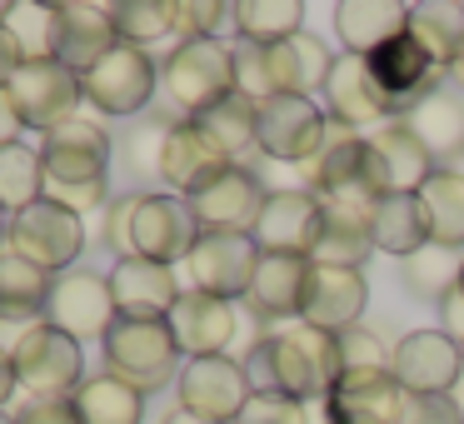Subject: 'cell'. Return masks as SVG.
<instances>
[{
	"label": "cell",
	"instance_id": "5b68a950",
	"mask_svg": "<svg viewBox=\"0 0 464 424\" xmlns=\"http://www.w3.org/2000/svg\"><path fill=\"white\" fill-rule=\"evenodd\" d=\"M15 380L31 400H75V390L85 384V354L81 340L51 330V324H25L11 340Z\"/></svg>",
	"mask_w": 464,
	"mask_h": 424
},
{
	"label": "cell",
	"instance_id": "6f0895ef",
	"mask_svg": "<svg viewBox=\"0 0 464 424\" xmlns=\"http://www.w3.org/2000/svg\"><path fill=\"white\" fill-rule=\"evenodd\" d=\"M5 15H11V5H5V0H0V25H5Z\"/></svg>",
	"mask_w": 464,
	"mask_h": 424
},
{
	"label": "cell",
	"instance_id": "ee69618b",
	"mask_svg": "<svg viewBox=\"0 0 464 424\" xmlns=\"http://www.w3.org/2000/svg\"><path fill=\"white\" fill-rule=\"evenodd\" d=\"M400 424H464V404L454 394H404Z\"/></svg>",
	"mask_w": 464,
	"mask_h": 424
},
{
	"label": "cell",
	"instance_id": "f35d334b",
	"mask_svg": "<svg viewBox=\"0 0 464 424\" xmlns=\"http://www.w3.org/2000/svg\"><path fill=\"white\" fill-rule=\"evenodd\" d=\"M459 265L464 260H454V250L424 245V250H414L410 260L400 265V280L410 284V294H420V300H430V304H444L454 294V284H459Z\"/></svg>",
	"mask_w": 464,
	"mask_h": 424
},
{
	"label": "cell",
	"instance_id": "cb8c5ba5",
	"mask_svg": "<svg viewBox=\"0 0 464 424\" xmlns=\"http://www.w3.org/2000/svg\"><path fill=\"white\" fill-rule=\"evenodd\" d=\"M170 334L185 360L225 354V344L235 340V304L215 300V294H200V290H185L180 304L170 310Z\"/></svg>",
	"mask_w": 464,
	"mask_h": 424
},
{
	"label": "cell",
	"instance_id": "7402d4cb",
	"mask_svg": "<svg viewBox=\"0 0 464 424\" xmlns=\"http://www.w3.org/2000/svg\"><path fill=\"white\" fill-rule=\"evenodd\" d=\"M364 140H370V155H374V170H380L384 195H420V185L440 170V160L424 150V140L404 120L374 125Z\"/></svg>",
	"mask_w": 464,
	"mask_h": 424
},
{
	"label": "cell",
	"instance_id": "8fae6325",
	"mask_svg": "<svg viewBox=\"0 0 464 424\" xmlns=\"http://www.w3.org/2000/svg\"><path fill=\"white\" fill-rule=\"evenodd\" d=\"M250 235L265 255H300V260H310L324 235V200L314 190H304V185L270 190Z\"/></svg>",
	"mask_w": 464,
	"mask_h": 424
},
{
	"label": "cell",
	"instance_id": "d4e9b609",
	"mask_svg": "<svg viewBox=\"0 0 464 424\" xmlns=\"http://www.w3.org/2000/svg\"><path fill=\"white\" fill-rule=\"evenodd\" d=\"M334 35H340L344 55L370 61L390 41L410 35V5H400V0H340L334 5Z\"/></svg>",
	"mask_w": 464,
	"mask_h": 424
},
{
	"label": "cell",
	"instance_id": "277c9868",
	"mask_svg": "<svg viewBox=\"0 0 464 424\" xmlns=\"http://www.w3.org/2000/svg\"><path fill=\"white\" fill-rule=\"evenodd\" d=\"M101 350L105 370L135 384L140 394H155L160 384L180 380V344L170 334V320H115Z\"/></svg>",
	"mask_w": 464,
	"mask_h": 424
},
{
	"label": "cell",
	"instance_id": "d6986e66",
	"mask_svg": "<svg viewBox=\"0 0 464 424\" xmlns=\"http://www.w3.org/2000/svg\"><path fill=\"white\" fill-rule=\"evenodd\" d=\"M180 294L185 290L175 280V265L140 260V255L111 265V300L121 320H170Z\"/></svg>",
	"mask_w": 464,
	"mask_h": 424
},
{
	"label": "cell",
	"instance_id": "4dcf8cb0",
	"mask_svg": "<svg viewBox=\"0 0 464 424\" xmlns=\"http://www.w3.org/2000/svg\"><path fill=\"white\" fill-rule=\"evenodd\" d=\"M71 404L81 414V424H140L145 419V394L111 370L85 374V384L75 390Z\"/></svg>",
	"mask_w": 464,
	"mask_h": 424
},
{
	"label": "cell",
	"instance_id": "8992f818",
	"mask_svg": "<svg viewBox=\"0 0 464 424\" xmlns=\"http://www.w3.org/2000/svg\"><path fill=\"white\" fill-rule=\"evenodd\" d=\"M5 250H15L31 265H41L45 275H65V270H75V260H81V250H85V220L45 195V200H35L31 210H21L11 220Z\"/></svg>",
	"mask_w": 464,
	"mask_h": 424
},
{
	"label": "cell",
	"instance_id": "e575fe53",
	"mask_svg": "<svg viewBox=\"0 0 464 424\" xmlns=\"http://www.w3.org/2000/svg\"><path fill=\"white\" fill-rule=\"evenodd\" d=\"M304 31L300 0H235V35L250 45H280Z\"/></svg>",
	"mask_w": 464,
	"mask_h": 424
},
{
	"label": "cell",
	"instance_id": "ffe728a7",
	"mask_svg": "<svg viewBox=\"0 0 464 424\" xmlns=\"http://www.w3.org/2000/svg\"><path fill=\"white\" fill-rule=\"evenodd\" d=\"M364 304H370V284L364 270H340V265H314L310 270V290H304V310L300 324L324 334H344L360 324Z\"/></svg>",
	"mask_w": 464,
	"mask_h": 424
},
{
	"label": "cell",
	"instance_id": "f6af8a7d",
	"mask_svg": "<svg viewBox=\"0 0 464 424\" xmlns=\"http://www.w3.org/2000/svg\"><path fill=\"white\" fill-rule=\"evenodd\" d=\"M235 424H310V414L290 394H250V404L240 410Z\"/></svg>",
	"mask_w": 464,
	"mask_h": 424
},
{
	"label": "cell",
	"instance_id": "b9f144b4",
	"mask_svg": "<svg viewBox=\"0 0 464 424\" xmlns=\"http://www.w3.org/2000/svg\"><path fill=\"white\" fill-rule=\"evenodd\" d=\"M235 31V5L225 0H180V41L200 35V41H220V31Z\"/></svg>",
	"mask_w": 464,
	"mask_h": 424
},
{
	"label": "cell",
	"instance_id": "f546056e",
	"mask_svg": "<svg viewBox=\"0 0 464 424\" xmlns=\"http://www.w3.org/2000/svg\"><path fill=\"white\" fill-rule=\"evenodd\" d=\"M370 240L374 250L394 255V260H410L414 250L430 245V220H424L420 195H380L370 215Z\"/></svg>",
	"mask_w": 464,
	"mask_h": 424
},
{
	"label": "cell",
	"instance_id": "d590c367",
	"mask_svg": "<svg viewBox=\"0 0 464 424\" xmlns=\"http://www.w3.org/2000/svg\"><path fill=\"white\" fill-rule=\"evenodd\" d=\"M404 125L420 135L424 150H430L434 160H440V155L464 150V101H454V95L434 91L430 101H420L410 115H404Z\"/></svg>",
	"mask_w": 464,
	"mask_h": 424
},
{
	"label": "cell",
	"instance_id": "6da1fadb",
	"mask_svg": "<svg viewBox=\"0 0 464 424\" xmlns=\"http://www.w3.org/2000/svg\"><path fill=\"white\" fill-rule=\"evenodd\" d=\"M245 374H250L255 394H290V400H324L330 384L344 374L340 364V334L310 330V324H290L280 334H265L245 354Z\"/></svg>",
	"mask_w": 464,
	"mask_h": 424
},
{
	"label": "cell",
	"instance_id": "4316f807",
	"mask_svg": "<svg viewBox=\"0 0 464 424\" xmlns=\"http://www.w3.org/2000/svg\"><path fill=\"white\" fill-rule=\"evenodd\" d=\"M265 55H270V81H275V95H314L324 91V81H330V45L320 41V35L300 31L290 35V41L280 45H265Z\"/></svg>",
	"mask_w": 464,
	"mask_h": 424
},
{
	"label": "cell",
	"instance_id": "f1b7e54d",
	"mask_svg": "<svg viewBox=\"0 0 464 424\" xmlns=\"http://www.w3.org/2000/svg\"><path fill=\"white\" fill-rule=\"evenodd\" d=\"M51 280L41 265L21 260L15 250L0 245V324H41L45 320V300H51Z\"/></svg>",
	"mask_w": 464,
	"mask_h": 424
},
{
	"label": "cell",
	"instance_id": "836d02e7",
	"mask_svg": "<svg viewBox=\"0 0 464 424\" xmlns=\"http://www.w3.org/2000/svg\"><path fill=\"white\" fill-rule=\"evenodd\" d=\"M35 200H45V160L41 145H5L0 150V215L15 220L21 210H31Z\"/></svg>",
	"mask_w": 464,
	"mask_h": 424
},
{
	"label": "cell",
	"instance_id": "91938a15",
	"mask_svg": "<svg viewBox=\"0 0 464 424\" xmlns=\"http://www.w3.org/2000/svg\"><path fill=\"white\" fill-rule=\"evenodd\" d=\"M459 350H464V344H459Z\"/></svg>",
	"mask_w": 464,
	"mask_h": 424
},
{
	"label": "cell",
	"instance_id": "9f6ffc18",
	"mask_svg": "<svg viewBox=\"0 0 464 424\" xmlns=\"http://www.w3.org/2000/svg\"><path fill=\"white\" fill-rule=\"evenodd\" d=\"M0 424H15V414H11V410H0Z\"/></svg>",
	"mask_w": 464,
	"mask_h": 424
},
{
	"label": "cell",
	"instance_id": "ab89813d",
	"mask_svg": "<svg viewBox=\"0 0 464 424\" xmlns=\"http://www.w3.org/2000/svg\"><path fill=\"white\" fill-rule=\"evenodd\" d=\"M255 111H260V105L245 101V95L235 91L230 101H220L215 111H205L200 125L210 130V140L220 145V150L240 155V150H250V145H255Z\"/></svg>",
	"mask_w": 464,
	"mask_h": 424
},
{
	"label": "cell",
	"instance_id": "484cf974",
	"mask_svg": "<svg viewBox=\"0 0 464 424\" xmlns=\"http://www.w3.org/2000/svg\"><path fill=\"white\" fill-rule=\"evenodd\" d=\"M310 270H314V260H300V255H260V270H255L245 300L255 304L260 320H290V314L304 310Z\"/></svg>",
	"mask_w": 464,
	"mask_h": 424
},
{
	"label": "cell",
	"instance_id": "44dd1931",
	"mask_svg": "<svg viewBox=\"0 0 464 424\" xmlns=\"http://www.w3.org/2000/svg\"><path fill=\"white\" fill-rule=\"evenodd\" d=\"M370 75H374V85H380L390 115H400V111H414L420 101H430L434 81L444 75V65L430 61L410 35H400V41H390L384 51L370 55Z\"/></svg>",
	"mask_w": 464,
	"mask_h": 424
},
{
	"label": "cell",
	"instance_id": "e0dca14e",
	"mask_svg": "<svg viewBox=\"0 0 464 424\" xmlns=\"http://www.w3.org/2000/svg\"><path fill=\"white\" fill-rule=\"evenodd\" d=\"M230 165H235V155L220 150L200 120H180L175 115L170 135H165V150H160V185H170V195L190 200L195 190H205Z\"/></svg>",
	"mask_w": 464,
	"mask_h": 424
},
{
	"label": "cell",
	"instance_id": "9a60e30c",
	"mask_svg": "<svg viewBox=\"0 0 464 424\" xmlns=\"http://www.w3.org/2000/svg\"><path fill=\"white\" fill-rule=\"evenodd\" d=\"M390 354V374L404 394H454L464 374V350L444 330H410Z\"/></svg>",
	"mask_w": 464,
	"mask_h": 424
},
{
	"label": "cell",
	"instance_id": "3957f363",
	"mask_svg": "<svg viewBox=\"0 0 464 424\" xmlns=\"http://www.w3.org/2000/svg\"><path fill=\"white\" fill-rule=\"evenodd\" d=\"M81 91H85V105H91L95 115H115V120L145 115L155 101V91H160V61H155L150 51H140V45L115 41L111 51L81 75Z\"/></svg>",
	"mask_w": 464,
	"mask_h": 424
},
{
	"label": "cell",
	"instance_id": "c3c4849f",
	"mask_svg": "<svg viewBox=\"0 0 464 424\" xmlns=\"http://www.w3.org/2000/svg\"><path fill=\"white\" fill-rule=\"evenodd\" d=\"M21 65H25L21 45H15V35L5 31V25H0V91H5V85L15 81V71H21Z\"/></svg>",
	"mask_w": 464,
	"mask_h": 424
},
{
	"label": "cell",
	"instance_id": "30bf717a",
	"mask_svg": "<svg viewBox=\"0 0 464 424\" xmlns=\"http://www.w3.org/2000/svg\"><path fill=\"white\" fill-rule=\"evenodd\" d=\"M200 235L205 230L190 215V200H180V195H170V190L135 195V205H130V255L175 265L195 250Z\"/></svg>",
	"mask_w": 464,
	"mask_h": 424
},
{
	"label": "cell",
	"instance_id": "bcb514c9",
	"mask_svg": "<svg viewBox=\"0 0 464 424\" xmlns=\"http://www.w3.org/2000/svg\"><path fill=\"white\" fill-rule=\"evenodd\" d=\"M130 205H135V195H115L111 210H105V235L101 240L115 250V260H130Z\"/></svg>",
	"mask_w": 464,
	"mask_h": 424
},
{
	"label": "cell",
	"instance_id": "60d3db41",
	"mask_svg": "<svg viewBox=\"0 0 464 424\" xmlns=\"http://www.w3.org/2000/svg\"><path fill=\"white\" fill-rule=\"evenodd\" d=\"M170 125L175 120H140V125H135V135L125 140V165H130V175L140 185L160 180V150H165Z\"/></svg>",
	"mask_w": 464,
	"mask_h": 424
},
{
	"label": "cell",
	"instance_id": "52a82bcc",
	"mask_svg": "<svg viewBox=\"0 0 464 424\" xmlns=\"http://www.w3.org/2000/svg\"><path fill=\"white\" fill-rule=\"evenodd\" d=\"M5 95H11L21 125L35 135H51V130H61V125H71L85 105L81 75L61 61H25L21 71H15V81L5 85Z\"/></svg>",
	"mask_w": 464,
	"mask_h": 424
},
{
	"label": "cell",
	"instance_id": "4fadbf2b",
	"mask_svg": "<svg viewBox=\"0 0 464 424\" xmlns=\"http://www.w3.org/2000/svg\"><path fill=\"white\" fill-rule=\"evenodd\" d=\"M260 245L255 235H200L195 250L185 255V270H190V290L215 294V300H245L250 280L260 270Z\"/></svg>",
	"mask_w": 464,
	"mask_h": 424
},
{
	"label": "cell",
	"instance_id": "8d00e7d4",
	"mask_svg": "<svg viewBox=\"0 0 464 424\" xmlns=\"http://www.w3.org/2000/svg\"><path fill=\"white\" fill-rule=\"evenodd\" d=\"M111 25L125 45L150 51L155 41L180 31V5L175 0H121V5H111Z\"/></svg>",
	"mask_w": 464,
	"mask_h": 424
},
{
	"label": "cell",
	"instance_id": "9c48e42d",
	"mask_svg": "<svg viewBox=\"0 0 464 424\" xmlns=\"http://www.w3.org/2000/svg\"><path fill=\"white\" fill-rule=\"evenodd\" d=\"M115 320L121 314H115V300H111V275L75 265V270L51 280V300H45V324L51 330L85 344V340H105Z\"/></svg>",
	"mask_w": 464,
	"mask_h": 424
},
{
	"label": "cell",
	"instance_id": "681fc988",
	"mask_svg": "<svg viewBox=\"0 0 464 424\" xmlns=\"http://www.w3.org/2000/svg\"><path fill=\"white\" fill-rule=\"evenodd\" d=\"M21 135H25V125H21V115H15V105H11V95L0 91V150H5V145H21Z\"/></svg>",
	"mask_w": 464,
	"mask_h": 424
},
{
	"label": "cell",
	"instance_id": "11a10c76",
	"mask_svg": "<svg viewBox=\"0 0 464 424\" xmlns=\"http://www.w3.org/2000/svg\"><path fill=\"white\" fill-rule=\"evenodd\" d=\"M5 230H11V220H5V215H0V245H5Z\"/></svg>",
	"mask_w": 464,
	"mask_h": 424
},
{
	"label": "cell",
	"instance_id": "74e56055",
	"mask_svg": "<svg viewBox=\"0 0 464 424\" xmlns=\"http://www.w3.org/2000/svg\"><path fill=\"white\" fill-rule=\"evenodd\" d=\"M5 31L15 35L25 61H55V45H61V5L15 0L11 15H5Z\"/></svg>",
	"mask_w": 464,
	"mask_h": 424
},
{
	"label": "cell",
	"instance_id": "f5cc1de1",
	"mask_svg": "<svg viewBox=\"0 0 464 424\" xmlns=\"http://www.w3.org/2000/svg\"><path fill=\"white\" fill-rule=\"evenodd\" d=\"M160 424H215V419H200V414H190V410H180V404H175Z\"/></svg>",
	"mask_w": 464,
	"mask_h": 424
},
{
	"label": "cell",
	"instance_id": "7dc6e473",
	"mask_svg": "<svg viewBox=\"0 0 464 424\" xmlns=\"http://www.w3.org/2000/svg\"><path fill=\"white\" fill-rule=\"evenodd\" d=\"M15 424H81L71 400H25L15 410Z\"/></svg>",
	"mask_w": 464,
	"mask_h": 424
},
{
	"label": "cell",
	"instance_id": "5bb4252c",
	"mask_svg": "<svg viewBox=\"0 0 464 424\" xmlns=\"http://www.w3.org/2000/svg\"><path fill=\"white\" fill-rule=\"evenodd\" d=\"M111 130L91 115H75L71 125L41 135V160H45V190L51 185H91L111 180Z\"/></svg>",
	"mask_w": 464,
	"mask_h": 424
},
{
	"label": "cell",
	"instance_id": "680465c9",
	"mask_svg": "<svg viewBox=\"0 0 464 424\" xmlns=\"http://www.w3.org/2000/svg\"><path fill=\"white\" fill-rule=\"evenodd\" d=\"M454 290H459V300H464V265H459V284H454Z\"/></svg>",
	"mask_w": 464,
	"mask_h": 424
},
{
	"label": "cell",
	"instance_id": "d6a6232c",
	"mask_svg": "<svg viewBox=\"0 0 464 424\" xmlns=\"http://www.w3.org/2000/svg\"><path fill=\"white\" fill-rule=\"evenodd\" d=\"M410 41L420 45L430 61H440L444 71L454 65L464 45V5L454 0H424V5H410Z\"/></svg>",
	"mask_w": 464,
	"mask_h": 424
},
{
	"label": "cell",
	"instance_id": "816d5d0a",
	"mask_svg": "<svg viewBox=\"0 0 464 424\" xmlns=\"http://www.w3.org/2000/svg\"><path fill=\"white\" fill-rule=\"evenodd\" d=\"M21 390V380H15V360H11V350L0 344V410L11 404V394Z\"/></svg>",
	"mask_w": 464,
	"mask_h": 424
},
{
	"label": "cell",
	"instance_id": "603a6c76",
	"mask_svg": "<svg viewBox=\"0 0 464 424\" xmlns=\"http://www.w3.org/2000/svg\"><path fill=\"white\" fill-rule=\"evenodd\" d=\"M324 111H330V120L340 125V130H364V125L374 120H390V105H384L380 85H374L370 75V61H360V55H334L330 65V81H324Z\"/></svg>",
	"mask_w": 464,
	"mask_h": 424
},
{
	"label": "cell",
	"instance_id": "7a4b0ae2",
	"mask_svg": "<svg viewBox=\"0 0 464 424\" xmlns=\"http://www.w3.org/2000/svg\"><path fill=\"white\" fill-rule=\"evenodd\" d=\"M160 91L180 111V120H200L220 101L235 95V55L225 41H175V51L160 61Z\"/></svg>",
	"mask_w": 464,
	"mask_h": 424
},
{
	"label": "cell",
	"instance_id": "f907efd6",
	"mask_svg": "<svg viewBox=\"0 0 464 424\" xmlns=\"http://www.w3.org/2000/svg\"><path fill=\"white\" fill-rule=\"evenodd\" d=\"M440 320H444L440 330H444V334H454V340L464 344V300H459V290H454L450 300L440 304Z\"/></svg>",
	"mask_w": 464,
	"mask_h": 424
},
{
	"label": "cell",
	"instance_id": "7bdbcfd3",
	"mask_svg": "<svg viewBox=\"0 0 464 424\" xmlns=\"http://www.w3.org/2000/svg\"><path fill=\"white\" fill-rule=\"evenodd\" d=\"M394 354H384L380 334L364 330V324H354V330L340 334V364L344 370H390Z\"/></svg>",
	"mask_w": 464,
	"mask_h": 424
},
{
	"label": "cell",
	"instance_id": "ba28073f",
	"mask_svg": "<svg viewBox=\"0 0 464 424\" xmlns=\"http://www.w3.org/2000/svg\"><path fill=\"white\" fill-rule=\"evenodd\" d=\"M330 140V120L310 95H275L255 111V150L280 165H310Z\"/></svg>",
	"mask_w": 464,
	"mask_h": 424
},
{
	"label": "cell",
	"instance_id": "7c38bea8",
	"mask_svg": "<svg viewBox=\"0 0 464 424\" xmlns=\"http://www.w3.org/2000/svg\"><path fill=\"white\" fill-rule=\"evenodd\" d=\"M175 394H180V410L200 414V419H215V424H235L255 390H250V374H245L240 360L210 354V360H185L180 364Z\"/></svg>",
	"mask_w": 464,
	"mask_h": 424
},
{
	"label": "cell",
	"instance_id": "db71d44e",
	"mask_svg": "<svg viewBox=\"0 0 464 424\" xmlns=\"http://www.w3.org/2000/svg\"><path fill=\"white\" fill-rule=\"evenodd\" d=\"M450 75H454V81H459V85H464V45H459V55H454V65H450Z\"/></svg>",
	"mask_w": 464,
	"mask_h": 424
},
{
	"label": "cell",
	"instance_id": "1f68e13d",
	"mask_svg": "<svg viewBox=\"0 0 464 424\" xmlns=\"http://www.w3.org/2000/svg\"><path fill=\"white\" fill-rule=\"evenodd\" d=\"M420 205H424V220H430V245L459 250L464 245V175L440 165L420 185Z\"/></svg>",
	"mask_w": 464,
	"mask_h": 424
},
{
	"label": "cell",
	"instance_id": "2e32d148",
	"mask_svg": "<svg viewBox=\"0 0 464 424\" xmlns=\"http://www.w3.org/2000/svg\"><path fill=\"white\" fill-rule=\"evenodd\" d=\"M265 185L250 165L235 160L225 175H215L205 190L190 195V215L200 220L205 235H250L255 220H260V205H265Z\"/></svg>",
	"mask_w": 464,
	"mask_h": 424
},
{
	"label": "cell",
	"instance_id": "83f0119b",
	"mask_svg": "<svg viewBox=\"0 0 464 424\" xmlns=\"http://www.w3.org/2000/svg\"><path fill=\"white\" fill-rule=\"evenodd\" d=\"M121 41L111 25V5H61V45H55V61L71 65L75 75H85L101 61L111 45Z\"/></svg>",
	"mask_w": 464,
	"mask_h": 424
},
{
	"label": "cell",
	"instance_id": "ac0fdd59",
	"mask_svg": "<svg viewBox=\"0 0 464 424\" xmlns=\"http://www.w3.org/2000/svg\"><path fill=\"white\" fill-rule=\"evenodd\" d=\"M404 390L390 370H344L324 394L330 424H400Z\"/></svg>",
	"mask_w": 464,
	"mask_h": 424
}]
</instances>
